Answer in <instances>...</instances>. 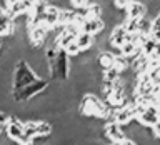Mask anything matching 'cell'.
Segmentation results:
<instances>
[{"label":"cell","mask_w":160,"mask_h":145,"mask_svg":"<svg viewBox=\"0 0 160 145\" xmlns=\"http://www.w3.org/2000/svg\"><path fill=\"white\" fill-rule=\"evenodd\" d=\"M78 113L87 118H98L103 122H108V120H112L113 110L105 103V100H102L98 93L87 92L82 95L78 102Z\"/></svg>","instance_id":"obj_1"},{"label":"cell","mask_w":160,"mask_h":145,"mask_svg":"<svg viewBox=\"0 0 160 145\" xmlns=\"http://www.w3.org/2000/svg\"><path fill=\"white\" fill-rule=\"evenodd\" d=\"M38 77L37 73L30 68V65L25 60H17L13 65V72H12V92L22 90L27 85L37 82Z\"/></svg>","instance_id":"obj_2"},{"label":"cell","mask_w":160,"mask_h":145,"mask_svg":"<svg viewBox=\"0 0 160 145\" xmlns=\"http://www.w3.org/2000/svg\"><path fill=\"white\" fill-rule=\"evenodd\" d=\"M47 88H48V82H47V78H38L37 82H33V83L27 85V87H23L22 90L12 92V95H13V102H17V103L30 102V100H33L35 97L42 95Z\"/></svg>","instance_id":"obj_3"},{"label":"cell","mask_w":160,"mask_h":145,"mask_svg":"<svg viewBox=\"0 0 160 145\" xmlns=\"http://www.w3.org/2000/svg\"><path fill=\"white\" fill-rule=\"evenodd\" d=\"M5 133H7V138L10 142H13L15 145H32L33 142L30 138H27L23 130V122L17 117H10L8 123L5 125Z\"/></svg>","instance_id":"obj_4"},{"label":"cell","mask_w":160,"mask_h":145,"mask_svg":"<svg viewBox=\"0 0 160 145\" xmlns=\"http://www.w3.org/2000/svg\"><path fill=\"white\" fill-rule=\"evenodd\" d=\"M135 112V120L140 127L143 128H152L155 123H158V107L155 105H138Z\"/></svg>","instance_id":"obj_5"},{"label":"cell","mask_w":160,"mask_h":145,"mask_svg":"<svg viewBox=\"0 0 160 145\" xmlns=\"http://www.w3.org/2000/svg\"><path fill=\"white\" fill-rule=\"evenodd\" d=\"M102 135L108 143H122L123 140L127 138V133H125L123 127H120L117 122H113V120H108V122L103 123Z\"/></svg>","instance_id":"obj_6"},{"label":"cell","mask_w":160,"mask_h":145,"mask_svg":"<svg viewBox=\"0 0 160 145\" xmlns=\"http://www.w3.org/2000/svg\"><path fill=\"white\" fill-rule=\"evenodd\" d=\"M135 112H137V108H135V105L132 103V100H130L128 103L123 105V107L113 110L112 120L117 122L120 127H128V125L135 120Z\"/></svg>","instance_id":"obj_7"},{"label":"cell","mask_w":160,"mask_h":145,"mask_svg":"<svg viewBox=\"0 0 160 145\" xmlns=\"http://www.w3.org/2000/svg\"><path fill=\"white\" fill-rule=\"evenodd\" d=\"M48 33L50 32L47 28L42 27V25H38V27H32V28L27 30V38H28V42L33 48H38V47H42L45 43V40L48 38Z\"/></svg>","instance_id":"obj_8"},{"label":"cell","mask_w":160,"mask_h":145,"mask_svg":"<svg viewBox=\"0 0 160 145\" xmlns=\"http://www.w3.org/2000/svg\"><path fill=\"white\" fill-rule=\"evenodd\" d=\"M58 13H60V7H58V5L47 3V8H45V13H43L42 27H45L48 32H52L53 28H57L58 27Z\"/></svg>","instance_id":"obj_9"},{"label":"cell","mask_w":160,"mask_h":145,"mask_svg":"<svg viewBox=\"0 0 160 145\" xmlns=\"http://www.w3.org/2000/svg\"><path fill=\"white\" fill-rule=\"evenodd\" d=\"M147 13H148L147 3H143L142 0H132L128 3V7L125 8V17L132 18V20H140V18L147 17Z\"/></svg>","instance_id":"obj_10"},{"label":"cell","mask_w":160,"mask_h":145,"mask_svg":"<svg viewBox=\"0 0 160 145\" xmlns=\"http://www.w3.org/2000/svg\"><path fill=\"white\" fill-rule=\"evenodd\" d=\"M127 37H128V33L125 32V28L122 25H113V28L110 30V33H108V45L118 52L120 47L127 42Z\"/></svg>","instance_id":"obj_11"},{"label":"cell","mask_w":160,"mask_h":145,"mask_svg":"<svg viewBox=\"0 0 160 145\" xmlns=\"http://www.w3.org/2000/svg\"><path fill=\"white\" fill-rule=\"evenodd\" d=\"M105 27H107V23H105L103 18H93V20H85L83 27H82V32L85 33H90L92 37H98V35L103 33Z\"/></svg>","instance_id":"obj_12"},{"label":"cell","mask_w":160,"mask_h":145,"mask_svg":"<svg viewBox=\"0 0 160 145\" xmlns=\"http://www.w3.org/2000/svg\"><path fill=\"white\" fill-rule=\"evenodd\" d=\"M52 133H53V125L50 123L47 118H37V125H35V140H47Z\"/></svg>","instance_id":"obj_13"},{"label":"cell","mask_w":160,"mask_h":145,"mask_svg":"<svg viewBox=\"0 0 160 145\" xmlns=\"http://www.w3.org/2000/svg\"><path fill=\"white\" fill-rule=\"evenodd\" d=\"M115 52H112V50H100V52L97 53V67L100 70H107V68H112L113 67V62H115Z\"/></svg>","instance_id":"obj_14"},{"label":"cell","mask_w":160,"mask_h":145,"mask_svg":"<svg viewBox=\"0 0 160 145\" xmlns=\"http://www.w3.org/2000/svg\"><path fill=\"white\" fill-rule=\"evenodd\" d=\"M75 17H77V10L75 8H60V13H58V27L63 28V27H68V25L73 23Z\"/></svg>","instance_id":"obj_15"},{"label":"cell","mask_w":160,"mask_h":145,"mask_svg":"<svg viewBox=\"0 0 160 145\" xmlns=\"http://www.w3.org/2000/svg\"><path fill=\"white\" fill-rule=\"evenodd\" d=\"M75 42H77L78 48L82 52H87L92 47H95V37H92L90 33H85V32H80L77 35V38H75Z\"/></svg>","instance_id":"obj_16"},{"label":"cell","mask_w":160,"mask_h":145,"mask_svg":"<svg viewBox=\"0 0 160 145\" xmlns=\"http://www.w3.org/2000/svg\"><path fill=\"white\" fill-rule=\"evenodd\" d=\"M113 68L117 70V72H118L120 75L127 73V70L130 68V60H128V58H125V57H122V55H120V53H117V55H115Z\"/></svg>","instance_id":"obj_17"},{"label":"cell","mask_w":160,"mask_h":145,"mask_svg":"<svg viewBox=\"0 0 160 145\" xmlns=\"http://www.w3.org/2000/svg\"><path fill=\"white\" fill-rule=\"evenodd\" d=\"M150 37L160 42V12L152 18V27H150Z\"/></svg>","instance_id":"obj_18"},{"label":"cell","mask_w":160,"mask_h":145,"mask_svg":"<svg viewBox=\"0 0 160 145\" xmlns=\"http://www.w3.org/2000/svg\"><path fill=\"white\" fill-rule=\"evenodd\" d=\"M150 27H152V18L143 17L138 20V27H137V33L140 35H150Z\"/></svg>","instance_id":"obj_19"},{"label":"cell","mask_w":160,"mask_h":145,"mask_svg":"<svg viewBox=\"0 0 160 145\" xmlns=\"http://www.w3.org/2000/svg\"><path fill=\"white\" fill-rule=\"evenodd\" d=\"M65 53H67V55H68L70 58H73V57H78V55L82 53V50L78 48L77 42H72V43H70V45H68L67 48H65Z\"/></svg>","instance_id":"obj_20"},{"label":"cell","mask_w":160,"mask_h":145,"mask_svg":"<svg viewBox=\"0 0 160 145\" xmlns=\"http://www.w3.org/2000/svg\"><path fill=\"white\" fill-rule=\"evenodd\" d=\"M132 0H112V8L117 12H125V8L128 7V3Z\"/></svg>","instance_id":"obj_21"},{"label":"cell","mask_w":160,"mask_h":145,"mask_svg":"<svg viewBox=\"0 0 160 145\" xmlns=\"http://www.w3.org/2000/svg\"><path fill=\"white\" fill-rule=\"evenodd\" d=\"M10 115L7 110H3V108H0V127H5V125L8 123V120H10Z\"/></svg>","instance_id":"obj_22"},{"label":"cell","mask_w":160,"mask_h":145,"mask_svg":"<svg viewBox=\"0 0 160 145\" xmlns=\"http://www.w3.org/2000/svg\"><path fill=\"white\" fill-rule=\"evenodd\" d=\"M150 132H152V138L157 140V142H160V122L155 123L152 128H150Z\"/></svg>","instance_id":"obj_23"},{"label":"cell","mask_w":160,"mask_h":145,"mask_svg":"<svg viewBox=\"0 0 160 145\" xmlns=\"http://www.w3.org/2000/svg\"><path fill=\"white\" fill-rule=\"evenodd\" d=\"M2 2H3V5H2V7H3L5 10H7V8H10V7H12V5L18 3V2H22V0H2Z\"/></svg>","instance_id":"obj_24"},{"label":"cell","mask_w":160,"mask_h":145,"mask_svg":"<svg viewBox=\"0 0 160 145\" xmlns=\"http://www.w3.org/2000/svg\"><path fill=\"white\" fill-rule=\"evenodd\" d=\"M3 130H5V127H0V137H2V133H3Z\"/></svg>","instance_id":"obj_25"},{"label":"cell","mask_w":160,"mask_h":145,"mask_svg":"<svg viewBox=\"0 0 160 145\" xmlns=\"http://www.w3.org/2000/svg\"><path fill=\"white\" fill-rule=\"evenodd\" d=\"M158 120H160V105H158Z\"/></svg>","instance_id":"obj_26"},{"label":"cell","mask_w":160,"mask_h":145,"mask_svg":"<svg viewBox=\"0 0 160 145\" xmlns=\"http://www.w3.org/2000/svg\"><path fill=\"white\" fill-rule=\"evenodd\" d=\"M3 47V45H2V38H0V48H2Z\"/></svg>","instance_id":"obj_27"}]
</instances>
